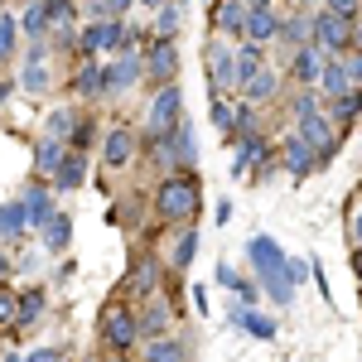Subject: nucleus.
I'll list each match as a JSON object with an SVG mask.
<instances>
[{"mask_svg": "<svg viewBox=\"0 0 362 362\" xmlns=\"http://www.w3.org/2000/svg\"><path fill=\"white\" fill-rule=\"evenodd\" d=\"M198 208H203V184L189 169H169L155 189V213L165 223H189V218H198Z\"/></svg>", "mask_w": 362, "mask_h": 362, "instance_id": "obj_1", "label": "nucleus"}, {"mask_svg": "<svg viewBox=\"0 0 362 362\" xmlns=\"http://www.w3.org/2000/svg\"><path fill=\"white\" fill-rule=\"evenodd\" d=\"M140 343H145V338H140V314L131 305L112 300V305L102 309V348L131 358V348H140Z\"/></svg>", "mask_w": 362, "mask_h": 362, "instance_id": "obj_2", "label": "nucleus"}, {"mask_svg": "<svg viewBox=\"0 0 362 362\" xmlns=\"http://www.w3.org/2000/svg\"><path fill=\"white\" fill-rule=\"evenodd\" d=\"M314 29H309V44L314 49H324L329 58H343L353 54V20H343L334 10H319V15H309Z\"/></svg>", "mask_w": 362, "mask_h": 362, "instance_id": "obj_3", "label": "nucleus"}, {"mask_svg": "<svg viewBox=\"0 0 362 362\" xmlns=\"http://www.w3.org/2000/svg\"><path fill=\"white\" fill-rule=\"evenodd\" d=\"M184 126V87L169 83L155 87V102H150V136H174Z\"/></svg>", "mask_w": 362, "mask_h": 362, "instance_id": "obj_4", "label": "nucleus"}, {"mask_svg": "<svg viewBox=\"0 0 362 362\" xmlns=\"http://www.w3.org/2000/svg\"><path fill=\"white\" fill-rule=\"evenodd\" d=\"M179 78V49H174V39H150V49H145V83L150 87H169Z\"/></svg>", "mask_w": 362, "mask_h": 362, "instance_id": "obj_5", "label": "nucleus"}, {"mask_svg": "<svg viewBox=\"0 0 362 362\" xmlns=\"http://www.w3.org/2000/svg\"><path fill=\"white\" fill-rule=\"evenodd\" d=\"M203 68H208V78H213L208 92H232V87H237V49H232V44L208 39V49H203Z\"/></svg>", "mask_w": 362, "mask_h": 362, "instance_id": "obj_6", "label": "nucleus"}, {"mask_svg": "<svg viewBox=\"0 0 362 362\" xmlns=\"http://www.w3.org/2000/svg\"><path fill=\"white\" fill-rule=\"evenodd\" d=\"M136 155H140V136L131 126H112V131H107V145H102V165L116 174V169L136 165Z\"/></svg>", "mask_w": 362, "mask_h": 362, "instance_id": "obj_7", "label": "nucleus"}, {"mask_svg": "<svg viewBox=\"0 0 362 362\" xmlns=\"http://www.w3.org/2000/svg\"><path fill=\"white\" fill-rule=\"evenodd\" d=\"M280 160H285V169H290V179H309V174L319 169V150H314L300 131H290V136L280 140Z\"/></svg>", "mask_w": 362, "mask_h": 362, "instance_id": "obj_8", "label": "nucleus"}, {"mask_svg": "<svg viewBox=\"0 0 362 362\" xmlns=\"http://www.w3.org/2000/svg\"><path fill=\"white\" fill-rule=\"evenodd\" d=\"M324 49H314V44H305V49H295L290 54V68H285V78L295 87H319V78H324Z\"/></svg>", "mask_w": 362, "mask_h": 362, "instance_id": "obj_9", "label": "nucleus"}, {"mask_svg": "<svg viewBox=\"0 0 362 362\" xmlns=\"http://www.w3.org/2000/svg\"><path fill=\"white\" fill-rule=\"evenodd\" d=\"M247 261H251V276L261 280V276H276L280 266H285V247H280L276 237H251L247 242Z\"/></svg>", "mask_w": 362, "mask_h": 362, "instance_id": "obj_10", "label": "nucleus"}, {"mask_svg": "<svg viewBox=\"0 0 362 362\" xmlns=\"http://www.w3.org/2000/svg\"><path fill=\"white\" fill-rule=\"evenodd\" d=\"M165 271H169V266L160 261V256H145V261L136 266V276L126 280V295H131V300H150V295H160Z\"/></svg>", "mask_w": 362, "mask_h": 362, "instance_id": "obj_11", "label": "nucleus"}, {"mask_svg": "<svg viewBox=\"0 0 362 362\" xmlns=\"http://www.w3.org/2000/svg\"><path fill=\"white\" fill-rule=\"evenodd\" d=\"M145 78V58L140 54H121L116 63H107V97H121Z\"/></svg>", "mask_w": 362, "mask_h": 362, "instance_id": "obj_12", "label": "nucleus"}, {"mask_svg": "<svg viewBox=\"0 0 362 362\" xmlns=\"http://www.w3.org/2000/svg\"><path fill=\"white\" fill-rule=\"evenodd\" d=\"M25 237H29V208L25 194H15L0 203V242H25Z\"/></svg>", "mask_w": 362, "mask_h": 362, "instance_id": "obj_13", "label": "nucleus"}, {"mask_svg": "<svg viewBox=\"0 0 362 362\" xmlns=\"http://www.w3.org/2000/svg\"><path fill=\"white\" fill-rule=\"evenodd\" d=\"M136 314H140V338H160V334H169L174 300H160V295H150V300H145V309H136Z\"/></svg>", "mask_w": 362, "mask_h": 362, "instance_id": "obj_14", "label": "nucleus"}, {"mask_svg": "<svg viewBox=\"0 0 362 362\" xmlns=\"http://www.w3.org/2000/svg\"><path fill=\"white\" fill-rule=\"evenodd\" d=\"M276 34H280V15L271 5L247 10V25H242V39H247V44H276Z\"/></svg>", "mask_w": 362, "mask_h": 362, "instance_id": "obj_15", "label": "nucleus"}, {"mask_svg": "<svg viewBox=\"0 0 362 362\" xmlns=\"http://www.w3.org/2000/svg\"><path fill=\"white\" fill-rule=\"evenodd\" d=\"M73 92H78V97H87V102H102V97H107V63L87 58L83 68L73 73Z\"/></svg>", "mask_w": 362, "mask_h": 362, "instance_id": "obj_16", "label": "nucleus"}, {"mask_svg": "<svg viewBox=\"0 0 362 362\" xmlns=\"http://www.w3.org/2000/svg\"><path fill=\"white\" fill-rule=\"evenodd\" d=\"M271 155V140L261 136V131H251V136H242V145H237V160H232V179H242V174H251V169L261 165Z\"/></svg>", "mask_w": 362, "mask_h": 362, "instance_id": "obj_17", "label": "nucleus"}, {"mask_svg": "<svg viewBox=\"0 0 362 362\" xmlns=\"http://www.w3.org/2000/svg\"><path fill=\"white\" fill-rule=\"evenodd\" d=\"M140 362H189V343L184 338H169V334L145 338L140 343Z\"/></svg>", "mask_w": 362, "mask_h": 362, "instance_id": "obj_18", "label": "nucleus"}, {"mask_svg": "<svg viewBox=\"0 0 362 362\" xmlns=\"http://www.w3.org/2000/svg\"><path fill=\"white\" fill-rule=\"evenodd\" d=\"M25 208H29V227H44L54 218V184L49 179H34L25 189Z\"/></svg>", "mask_w": 362, "mask_h": 362, "instance_id": "obj_19", "label": "nucleus"}, {"mask_svg": "<svg viewBox=\"0 0 362 362\" xmlns=\"http://www.w3.org/2000/svg\"><path fill=\"white\" fill-rule=\"evenodd\" d=\"M247 0H213V29L218 34H232V39H242V25H247Z\"/></svg>", "mask_w": 362, "mask_h": 362, "instance_id": "obj_20", "label": "nucleus"}, {"mask_svg": "<svg viewBox=\"0 0 362 362\" xmlns=\"http://www.w3.org/2000/svg\"><path fill=\"white\" fill-rule=\"evenodd\" d=\"M232 329H242V334H251V338H261V343H271L276 338V319H266V314H256L251 305H232Z\"/></svg>", "mask_w": 362, "mask_h": 362, "instance_id": "obj_21", "label": "nucleus"}, {"mask_svg": "<svg viewBox=\"0 0 362 362\" xmlns=\"http://www.w3.org/2000/svg\"><path fill=\"white\" fill-rule=\"evenodd\" d=\"M63 160H68V145L54 140V136H44L39 145H34V179H54Z\"/></svg>", "mask_w": 362, "mask_h": 362, "instance_id": "obj_22", "label": "nucleus"}, {"mask_svg": "<svg viewBox=\"0 0 362 362\" xmlns=\"http://www.w3.org/2000/svg\"><path fill=\"white\" fill-rule=\"evenodd\" d=\"M353 87V73H348V58H324V78H319V97L334 102Z\"/></svg>", "mask_w": 362, "mask_h": 362, "instance_id": "obj_23", "label": "nucleus"}, {"mask_svg": "<svg viewBox=\"0 0 362 362\" xmlns=\"http://www.w3.org/2000/svg\"><path fill=\"white\" fill-rule=\"evenodd\" d=\"M83 179H87V155L83 150H68V160L58 165V174L49 184H54V194H73V189H83Z\"/></svg>", "mask_w": 362, "mask_h": 362, "instance_id": "obj_24", "label": "nucleus"}, {"mask_svg": "<svg viewBox=\"0 0 362 362\" xmlns=\"http://www.w3.org/2000/svg\"><path fill=\"white\" fill-rule=\"evenodd\" d=\"M39 242H44V251H49V256H63V251H68V242H73V218H68V213H54L49 223L39 227Z\"/></svg>", "mask_w": 362, "mask_h": 362, "instance_id": "obj_25", "label": "nucleus"}, {"mask_svg": "<svg viewBox=\"0 0 362 362\" xmlns=\"http://www.w3.org/2000/svg\"><path fill=\"white\" fill-rule=\"evenodd\" d=\"M276 92H280V73L271 68V63H266V68H261L256 78H247V83H242V97H247L251 107H261V102H271Z\"/></svg>", "mask_w": 362, "mask_h": 362, "instance_id": "obj_26", "label": "nucleus"}, {"mask_svg": "<svg viewBox=\"0 0 362 362\" xmlns=\"http://www.w3.org/2000/svg\"><path fill=\"white\" fill-rule=\"evenodd\" d=\"M324 107H329V116H334V126H338V131H348V126H353V121L362 116V87H348L343 97L324 102Z\"/></svg>", "mask_w": 362, "mask_h": 362, "instance_id": "obj_27", "label": "nucleus"}, {"mask_svg": "<svg viewBox=\"0 0 362 362\" xmlns=\"http://www.w3.org/2000/svg\"><path fill=\"white\" fill-rule=\"evenodd\" d=\"M44 309H49V290H44V285L20 290V329H34V324L44 319Z\"/></svg>", "mask_w": 362, "mask_h": 362, "instance_id": "obj_28", "label": "nucleus"}, {"mask_svg": "<svg viewBox=\"0 0 362 362\" xmlns=\"http://www.w3.org/2000/svg\"><path fill=\"white\" fill-rule=\"evenodd\" d=\"M78 121H83V116L73 112V107H54V112L44 116V136H54V140H63V145H73Z\"/></svg>", "mask_w": 362, "mask_h": 362, "instance_id": "obj_29", "label": "nucleus"}, {"mask_svg": "<svg viewBox=\"0 0 362 362\" xmlns=\"http://www.w3.org/2000/svg\"><path fill=\"white\" fill-rule=\"evenodd\" d=\"M49 83H54L49 58H29L25 73H20V92H29V97H44V92H49Z\"/></svg>", "mask_w": 362, "mask_h": 362, "instance_id": "obj_30", "label": "nucleus"}, {"mask_svg": "<svg viewBox=\"0 0 362 362\" xmlns=\"http://www.w3.org/2000/svg\"><path fill=\"white\" fill-rule=\"evenodd\" d=\"M261 68H266V44H247L242 39L237 44V87L247 83V78H256Z\"/></svg>", "mask_w": 362, "mask_h": 362, "instance_id": "obj_31", "label": "nucleus"}, {"mask_svg": "<svg viewBox=\"0 0 362 362\" xmlns=\"http://www.w3.org/2000/svg\"><path fill=\"white\" fill-rule=\"evenodd\" d=\"M309 29H314V20H309V15H290V20H280V44H285V49H290V54H295V49H305L309 44Z\"/></svg>", "mask_w": 362, "mask_h": 362, "instance_id": "obj_32", "label": "nucleus"}, {"mask_svg": "<svg viewBox=\"0 0 362 362\" xmlns=\"http://www.w3.org/2000/svg\"><path fill=\"white\" fill-rule=\"evenodd\" d=\"M194 256H198V227H184V232H179V242H174L169 266H174V271H189V266H194Z\"/></svg>", "mask_w": 362, "mask_h": 362, "instance_id": "obj_33", "label": "nucleus"}, {"mask_svg": "<svg viewBox=\"0 0 362 362\" xmlns=\"http://www.w3.org/2000/svg\"><path fill=\"white\" fill-rule=\"evenodd\" d=\"M194 160H198V140H194V126L184 121V126L174 131V165H179V169H189Z\"/></svg>", "mask_w": 362, "mask_h": 362, "instance_id": "obj_34", "label": "nucleus"}, {"mask_svg": "<svg viewBox=\"0 0 362 362\" xmlns=\"http://www.w3.org/2000/svg\"><path fill=\"white\" fill-rule=\"evenodd\" d=\"M208 112H213V126L232 136V116H237V102H227V92H208Z\"/></svg>", "mask_w": 362, "mask_h": 362, "instance_id": "obj_35", "label": "nucleus"}, {"mask_svg": "<svg viewBox=\"0 0 362 362\" xmlns=\"http://www.w3.org/2000/svg\"><path fill=\"white\" fill-rule=\"evenodd\" d=\"M20 34H25V39H49V15H44V0H39V5H29L25 15H20Z\"/></svg>", "mask_w": 362, "mask_h": 362, "instance_id": "obj_36", "label": "nucleus"}, {"mask_svg": "<svg viewBox=\"0 0 362 362\" xmlns=\"http://www.w3.org/2000/svg\"><path fill=\"white\" fill-rule=\"evenodd\" d=\"M179 25H184V5H179V0H165V5H160V20H155V34H160V39H174Z\"/></svg>", "mask_w": 362, "mask_h": 362, "instance_id": "obj_37", "label": "nucleus"}, {"mask_svg": "<svg viewBox=\"0 0 362 362\" xmlns=\"http://www.w3.org/2000/svg\"><path fill=\"white\" fill-rule=\"evenodd\" d=\"M20 49V20L10 15V10H0V63Z\"/></svg>", "mask_w": 362, "mask_h": 362, "instance_id": "obj_38", "label": "nucleus"}, {"mask_svg": "<svg viewBox=\"0 0 362 362\" xmlns=\"http://www.w3.org/2000/svg\"><path fill=\"white\" fill-rule=\"evenodd\" d=\"M251 131H261V116H256V107L242 97V102H237V116H232V136L242 140V136H251Z\"/></svg>", "mask_w": 362, "mask_h": 362, "instance_id": "obj_39", "label": "nucleus"}, {"mask_svg": "<svg viewBox=\"0 0 362 362\" xmlns=\"http://www.w3.org/2000/svg\"><path fill=\"white\" fill-rule=\"evenodd\" d=\"M44 15H49V34L73 29V0H44Z\"/></svg>", "mask_w": 362, "mask_h": 362, "instance_id": "obj_40", "label": "nucleus"}, {"mask_svg": "<svg viewBox=\"0 0 362 362\" xmlns=\"http://www.w3.org/2000/svg\"><path fill=\"white\" fill-rule=\"evenodd\" d=\"M0 329H20V295L0 285Z\"/></svg>", "mask_w": 362, "mask_h": 362, "instance_id": "obj_41", "label": "nucleus"}, {"mask_svg": "<svg viewBox=\"0 0 362 362\" xmlns=\"http://www.w3.org/2000/svg\"><path fill=\"white\" fill-rule=\"evenodd\" d=\"M261 290H266V295H271V300H276V305H290V300H295V285H285V276H261Z\"/></svg>", "mask_w": 362, "mask_h": 362, "instance_id": "obj_42", "label": "nucleus"}, {"mask_svg": "<svg viewBox=\"0 0 362 362\" xmlns=\"http://www.w3.org/2000/svg\"><path fill=\"white\" fill-rule=\"evenodd\" d=\"M324 107V97H319V87H305V92H295V102H290V112L295 116H309Z\"/></svg>", "mask_w": 362, "mask_h": 362, "instance_id": "obj_43", "label": "nucleus"}, {"mask_svg": "<svg viewBox=\"0 0 362 362\" xmlns=\"http://www.w3.org/2000/svg\"><path fill=\"white\" fill-rule=\"evenodd\" d=\"M280 276H285V285H300V280L309 276V261H300V256H285V266H280Z\"/></svg>", "mask_w": 362, "mask_h": 362, "instance_id": "obj_44", "label": "nucleus"}, {"mask_svg": "<svg viewBox=\"0 0 362 362\" xmlns=\"http://www.w3.org/2000/svg\"><path fill=\"white\" fill-rule=\"evenodd\" d=\"M324 10H334V15H343V20H358L362 0H324Z\"/></svg>", "mask_w": 362, "mask_h": 362, "instance_id": "obj_45", "label": "nucleus"}, {"mask_svg": "<svg viewBox=\"0 0 362 362\" xmlns=\"http://www.w3.org/2000/svg\"><path fill=\"white\" fill-rule=\"evenodd\" d=\"M237 300L256 309V300H261V280H256V276H251V280H242V285H237Z\"/></svg>", "mask_w": 362, "mask_h": 362, "instance_id": "obj_46", "label": "nucleus"}, {"mask_svg": "<svg viewBox=\"0 0 362 362\" xmlns=\"http://www.w3.org/2000/svg\"><path fill=\"white\" fill-rule=\"evenodd\" d=\"M218 285H227V290H232V295H237V285H242V271H232V266H218Z\"/></svg>", "mask_w": 362, "mask_h": 362, "instance_id": "obj_47", "label": "nucleus"}, {"mask_svg": "<svg viewBox=\"0 0 362 362\" xmlns=\"http://www.w3.org/2000/svg\"><path fill=\"white\" fill-rule=\"evenodd\" d=\"M25 362H63V353H58V348H34Z\"/></svg>", "mask_w": 362, "mask_h": 362, "instance_id": "obj_48", "label": "nucleus"}, {"mask_svg": "<svg viewBox=\"0 0 362 362\" xmlns=\"http://www.w3.org/2000/svg\"><path fill=\"white\" fill-rule=\"evenodd\" d=\"M348 73H353V87H362V54H358V49L348 54Z\"/></svg>", "mask_w": 362, "mask_h": 362, "instance_id": "obj_49", "label": "nucleus"}, {"mask_svg": "<svg viewBox=\"0 0 362 362\" xmlns=\"http://www.w3.org/2000/svg\"><path fill=\"white\" fill-rule=\"evenodd\" d=\"M348 232H353V247H362V208L353 213V223H348Z\"/></svg>", "mask_w": 362, "mask_h": 362, "instance_id": "obj_50", "label": "nucleus"}, {"mask_svg": "<svg viewBox=\"0 0 362 362\" xmlns=\"http://www.w3.org/2000/svg\"><path fill=\"white\" fill-rule=\"evenodd\" d=\"M194 305H198V314H208V290L203 285H194Z\"/></svg>", "mask_w": 362, "mask_h": 362, "instance_id": "obj_51", "label": "nucleus"}, {"mask_svg": "<svg viewBox=\"0 0 362 362\" xmlns=\"http://www.w3.org/2000/svg\"><path fill=\"white\" fill-rule=\"evenodd\" d=\"M10 271H15V261H10V256H0V285L10 280Z\"/></svg>", "mask_w": 362, "mask_h": 362, "instance_id": "obj_52", "label": "nucleus"}, {"mask_svg": "<svg viewBox=\"0 0 362 362\" xmlns=\"http://www.w3.org/2000/svg\"><path fill=\"white\" fill-rule=\"evenodd\" d=\"M353 49H358V54H362V15H358V20H353Z\"/></svg>", "mask_w": 362, "mask_h": 362, "instance_id": "obj_53", "label": "nucleus"}, {"mask_svg": "<svg viewBox=\"0 0 362 362\" xmlns=\"http://www.w3.org/2000/svg\"><path fill=\"white\" fill-rule=\"evenodd\" d=\"M353 276H358V285H362V247H358V256H353Z\"/></svg>", "mask_w": 362, "mask_h": 362, "instance_id": "obj_54", "label": "nucleus"}, {"mask_svg": "<svg viewBox=\"0 0 362 362\" xmlns=\"http://www.w3.org/2000/svg\"><path fill=\"white\" fill-rule=\"evenodd\" d=\"M0 362H25V358L20 353H0Z\"/></svg>", "mask_w": 362, "mask_h": 362, "instance_id": "obj_55", "label": "nucleus"}, {"mask_svg": "<svg viewBox=\"0 0 362 362\" xmlns=\"http://www.w3.org/2000/svg\"><path fill=\"white\" fill-rule=\"evenodd\" d=\"M102 362H131V358H121V353H107V358H102Z\"/></svg>", "mask_w": 362, "mask_h": 362, "instance_id": "obj_56", "label": "nucleus"}, {"mask_svg": "<svg viewBox=\"0 0 362 362\" xmlns=\"http://www.w3.org/2000/svg\"><path fill=\"white\" fill-rule=\"evenodd\" d=\"M136 5H150V10H160V5H165V0H136Z\"/></svg>", "mask_w": 362, "mask_h": 362, "instance_id": "obj_57", "label": "nucleus"}, {"mask_svg": "<svg viewBox=\"0 0 362 362\" xmlns=\"http://www.w3.org/2000/svg\"><path fill=\"white\" fill-rule=\"evenodd\" d=\"M300 5H314V0H300Z\"/></svg>", "mask_w": 362, "mask_h": 362, "instance_id": "obj_58", "label": "nucleus"}]
</instances>
